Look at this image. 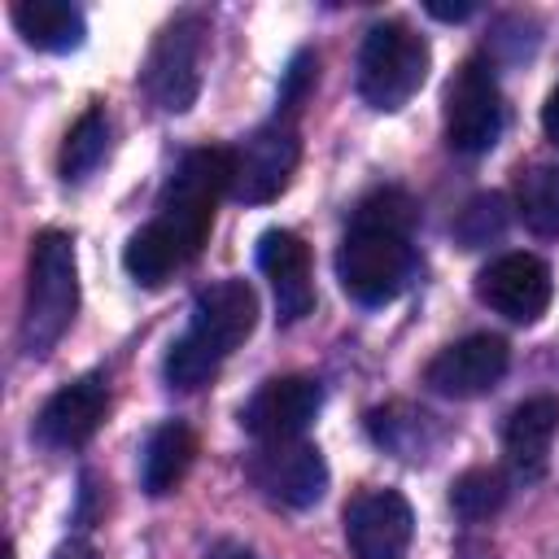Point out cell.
I'll list each match as a JSON object with an SVG mask.
<instances>
[{"label": "cell", "mask_w": 559, "mask_h": 559, "mask_svg": "<svg viewBox=\"0 0 559 559\" xmlns=\"http://www.w3.org/2000/svg\"><path fill=\"white\" fill-rule=\"evenodd\" d=\"M345 546L354 559H406L415 511L397 489H362L345 502Z\"/></svg>", "instance_id": "9c48e42d"}, {"label": "cell", "mask_w": 559, "mask_h": 559, "mask_svg": "<svg viewBox=\"0 0 559 559\" xmlns=\"http://www.w3.org/2000/svg\"><path fill=\"white\" fill-rule=\"evenodd\" d=\"M258 266L271 280L280 323H297L314 310V280H310V249L297 231L271 227L258 236Z\"/></svg>", "instance_id": "5bb4252c"}, {"label": "cell", "mask_w": 559, "mask_h": 559, "mask_svg": "<svg viewBox=\"0 0 559 559\" xmlns=\"http://www.w3.org/2000/svg\"><path fill=\"white\" fill-rule=\"evenodd\" d=\"M218 362H223V354H218V349H214L205 336L183 332V336H179V341L166 349L162 371H166V384H170V389L192 393V389H201V384H210V380H214Z\"/></svg>", "instance_id": "603a6c76"}, {"label": "cell", "mask_w": 559, "mask_h": 559, "mask_svg": "<svg viewBox=\"0 0 559 559\" xmlns=\"http://www.w3.org/2000/svg\"><path fill=\"white\" fill-rule=\"evenodd\" d=\"M105 411H109V380L105 376H79L44 402V411L35 419V437L52 450H74L100 428Z\"/></svg>", "instance_id": "4fadbf2b"}, {"label": "cell", "mask_w": 559, "mask_h": 559, "mask_svg": "<svg viewBox=\"0 0 559 559\" xmlns=\"http://www.w3.org/2000/svg\"><path fill=\"white\" fill-rule=\"evenodd\" d=\"M13 26L39 52H74L87 35L83 13L66 0H22L13 4Z\"/></svg>", "instance_id": "ac0fdd59"}, {"label": "cell", "mask_w": 559, "mask_h": 559, "mask_svg": "<svg viewBox=\"0 0 559 559\" xmlns=\"http://www.w3.org/2000/svg\"><path fill=\"white\" fill-rule=\"evenodd\" d=\"M205 559H258L245 542H231V537H223V542H214L210 550H205Z\"/></svg>", "instance_id": "83f0119b"}, {"label": "cell", "mask_w": 559, "mask_h": 559, "mask_svg": "<svg viewBox=\"0 0 559 559\" xmlns=\"http://www.w3.org/2000/svg\"><path fill=\"white\" fill-rule=\"evenodd\" d=\"M323 406V389L310 376H275L266 380L240 411V424L253 441H293L301 437Z\"/></svg>", "instance_id": "7c38bea8"}, {"label": "cell", "mask_w": 559, "mask_h": 559, "mask_svg": "<svg viewBox=\"0 0 559 559\" xmlns=\"http://www.w3.org/2000/svg\"><path fill=\"white\" fill-rule=\"evenodd\" d=\"M428 39L415 35L406 22H376L358 48V96L393 114L402 109L428 79Z\"/></svg>", "instance_id": "277c9868"}, {"label": "cell", "mask_w": 559, "mask_h": 559, "mask_svg": "<svg viewBox=\"0 0 559 559\" xmlns=\"http://www.w3.org/2000/svg\"><path fill=\"white\" fill-rule=\"evenodd\" d=\"M122 266H127V275H131L135 284L157 288V284H166V280L183 266V258L170 249V240H166L153 223H144L140 231H131V240H127V249H122Z\"/></svg>", "instance_id": "7402d4cb"}, {"label": "cell", "mask_w": 559, "mask_h": 559, "mask_svg": "<svg viewBox=\"0 0 559 559\" xmlns=\"http://www.w3.org/2000/svg\"><path fill=\"white\" fill-rule=\"evenodd\" d=\"M223 192H231V148H214V144L183 153V162L166 179L157 214L148 223L170 240V249L183 258V266L201 253Z\"/></svg>", "instance_id": "7a4b0ae2"}, {"label": "cell", "mask_w": 559, "mask_h": 559, "mask_svg": "<svg viewBox=\"0 0 559 559\" xmlns=\"http://www.w3.org/2000/svg\"><path fill=\"white\" fill-rule=\"evenodd\" d=\"M550 266L537 253H502L476 275V297L511 323H537L550 306Z\"/></svg>", "instance_id": "30bf717a"}, {"label": "cell", "mask_w": 559, "mask_h": 559, "mask_svg": "<svg viewBox=\"0 0 559 559\" xmlns=\"http://www.w3.org/2000/svg\"><path fill=\"white\" fill-rule=\"evenodd\" d=\"M367 432L380 450L397 454V459H428L441 441V428L428 411H415L406 402H389L380 411L367 415Z\"/></svg>", "instance_id": "d6986e66"}, {"label": "cell", "mask_w": 559, "mask_h": 559, "mask_svg": "<svg viewBox=\"0 0 559 559\" xmlns=\"http://www.w3.org/2000/svg\"><path fill=\"white\" fill-rule=\"evenodd\" d=\"M205 39H210L205 13H179L175 22H166L157 31V39L144 57V70H140V83L157 109H166V114L192 109V100L201 96Z\"/></svg>", "instance_id": "5b68a950"}, {"label": "cell", "mask_w": 559, "mask_h": 559, "mask_svg": "<svg viewBox=\"0 0 559 559\" xmlns=\"http://www.w3.org/2000/svg\"><path fill=\"white\" fill-rule=\"evenodd\" d=\"M109 157V114L100 105L83 109L79 122L66 131V144H61V179L66 183H83L100 162Z\"/></svg>", "instance_id": "ffe728a7"}, {"label": "cell", "mask_w": 559, "mask_h": 559, "mask_svg": "<svg viewBox=\"0 0 559 559\" xmlns=\"http://www.w3.org/2000/svg\"><path fill=\"white\" fill-rule=\"evenodd\" d=\"M507 367H511L507 341L493 332H472V336L445 345L424 367V384L441 397H480L507 376Z\"/></svg>", "instance_id": "8fae6325"}, {"label": "cell", "mask_w": 559, "mask_h": 559, "mask_svg": "<svg viewBox=\"0 0 559 559\" xmlns=\"http://www.w3.org/2000/svg\"><path fill=\"white\" fill-rule=\"evenodd\" d=\"M428 13L441 17V22H463V17L476 13V4H454V9H450V4H428Z\"/></svg>", "instance_id": "f546056e"}, {"label": "cell", "mask_w": 559, "mask_h": 559, "mask_svg": "<svg viewBox=\"0 0 559 559\" xmlns=\"http://www.w3.org/2000/svg\"><path fill=\"white\" fill-rule=\"evenodd\" d=\"M542 131H546L550 144H559V83L550 87V96H546V105H542Z\"/></svg>", "instance_id": "4316f807"}, {"label": "cell", "mask_w": 559, "mask_h": 559, "mask_svg": "<svg viewBox=\"0 0 559 559\" xmlns=\"http://www.w3.org/2000/svg\"><path fill=\"white\" fill-rule=\"evenodd\" d=\"M245 476L253 480V489L275 502V507H314L328 493V463L319 454V445L293 437V441H262L249 459H245Z\"/></svg>", "instance_id": "ba28073f"}, {"label": "cell", "mask_w": 559, "mask_h": 559, "mask_svg": "<svg viewBox=\"0 0 559 559\" xmlns=\"http://www.w3.org/2000/svg\"><path fill=\"white\" fill-rule=\"evenodd\" d=\"M79 310V262L74 240L57 227L31 240V275H26V306H22V349L44 358L74 323Z\"/></svg>", "instance_id": "3957f363"}, {"label": "cell", "mask_w": 559, "mask_h": 559, "mask_svg": "<svg viewBox=\"0 0 559 559\" xmlns=\"http://www.w3.org/2000/svg\"><path fill=\"white\" fill-rule=\"evenodd\" d=\"M301 162V135L293 118H271L231 148V197L245 205L275 201Z\"/></svg>", "instance_id": "52a82bcc"}, {"label": "cell", "mask_w": 559, "mask_h": 559, "mask_svg": "<svg viewBox=\"0 0 559 559\" xmlns=\"http://www.w3.org/2000/svg\"><path fill=\"white\" fill-rule=\"evenodd\" d=\"M192 459H197V437H192L188 424L170 419V424L153 428L148 441H144V454H140V485H144V493L148 498L170 493L188 476Z\"/></svg>", "instance_id": "e0dca14e"}, {"label": "cell", "mask_w": 559, "mask_h": 559, "mask_svg": "<svg viewBox=\"0 0 559 559\" xmlns=\"http://www.w3.org/2000/svg\"><path fill=\"white\" fill-rule=\"evenodd\" d=\"M555 432H559V397L533 393L520 406H511V415L502 424V450L520 480H537L546 472Z\"/></svg>", "instance_id": "2e32d148"}, {"label": "cell", "mask_w": 559, "mask_h": 559, "mask_svg": "<svg viewBox=\"0 0 559 559\" xmlns=\"http://www.w3.org/2000/svg\"><path fill=\"white\" fill-rule=\"evenodd\" d=\"M415 201L402 188H380L358 201L341 249H336V280L358 306L393 301L415 275Z\"/></svg>", "instance_id": "6da1fadb"}, {"label": "cell", "mask_w": 559, "mask_h": 559, "mask_svg": "<svg viewBox=\"0 0 559 559\" xmlns=\"http://www.w3.org/2000/svg\"><path fill=\"white\" fill-rule=\"evenodd\" d=\"M314 79H319V57H314V48H301V52L288 61V70H284V87H280V114H275V118H293V114L301 109V100L310 96Z\"/></svg>", "instance_id": "484cf974"}, {"label": "cell", "mask_w": 559, "mask_h": 559, "mask_svg": "<svg viewBox=\"0 0 559 559\" xmlns=\"http://www.w3.org/2000/svg\"><path fill=\"white\" fill-rule=\"evenodd\" d=\"M507 227V197L502 192H480L472 197L459 218H454V236L463 240V249H476V245H489L493 236H502Z\"/></svg>", "instance_id": "d4e9b609"}, {"label": "cell", "mask_w": 559, "mask_h": 559, "mask_svg": "<svg viewBox=\"0 0 559 559\" xmlns=\"http://www.w3.org/2000/svg\"><path fill=\"white\" fill-rule=\"evenodd\" d=\"M515 210L528 231L559 236V162H537L515 183Z\"/></svg>", "instance_id": "44dd1931"}, {"label": "cell", "mask_w": 559, "mask_h": 559, "mask_svg": "<svg viewBox=\"0 0 559 559\" xmlns=\"http://www.w3.org/2000/svg\"><path fill=\"white\" fill-rule=\"evenodd\" d=\"M507 109L493 79V66L485 57H467L450 83H445V140L454 153H489L502 135Z\"/></svg>", "instance_id": "8992f818"}, {"label": "cell", "mask_w": 559, "mask_h": 559, "mask_svg": "<svg viewBox=\"0 0 559 559\" xmlns=\"http://www.w3.org/2000/svg\"><path fill=\"white\" fill-rule=\"evenodd\" d=\"M52 559H100V550L92 542H83V537H70V542H61L52 550Z\"/></svg>", "instance_id": "f1b7e54d"}, {"label": "cell", "mask_w": 559, "mask_h": 559, "mask_svg": "<svg viewBox=\"0 0 559 559\" xmlns=\"http://www.w3.org/2000/svg\"><path fill=\"white\" fill-rule=\"evenodd\" d=\"M507 476L498 472V467H467L454 485H450V507L463 515V520H489V515H498L502 511V502H507Z\"/></svg>", "instance_id": "cb8c5ba5"}, {"label": "cell", "mask_w": 559, "mask_h": 559, "mask_svg": "<svg viewBox=\"0 0 559 559\" xmlns=\"http://www.w3.org/2000/svg\"><path fill=\"white\" fill-rule=\"evenodd\" d=\"M253 323H258V297H253V288L245 280H218V284H210V288L197 293V301H192V328L188 332L205 336L227 358L236 345L249 341Z\"/></svg>", "instance_id": "9a60e30c"}]
</instances>
